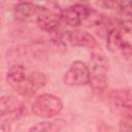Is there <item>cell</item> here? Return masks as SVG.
<instances>
[{"label": "cell", "instance_id": "6", "mask_svg": "<svg viewBox=\"0 0 132 132\" xmlns=\"http://www.w3.org/2000/svg\"><path fill=\"white\" fill-rule=\"evenodd\" d=\"M64 84L70 87H81L90 84V71L86 63L74 61L64 74Z\"/></svg>", "mask_w": 132, "mask_h": 132}, {"label": "cell", "instance_id": "1", "mask_svg": "<svg viewBox=\"0 0 132 132\" xmlns=\"http://www.w3.org/2000/svg\"><path fill=\"white\" fill-rule=\"evenodd\" d=\"M6 80L15 92L23 96H29L45 85L46 77L43 73L37 71L29 72L25 66L18 64L9 68L6 74Z\"/></svg>", "mask_w": 132, "mask_h": 132}, {"label": "cell", "instance_id": "3", "mask_svg": "<svg viewBox=\"0 0 132 132\" xmlns=\"http://www.w3.org/2000/svg\"><path fill=\"white\" fill-rule=\"evenodd\" d=\"M90 71V86L94 92H101L107 85L108 62L105 56L99 51H94L89 61Z\"/></svg>", "mask_w": 132, "mask_h": 132}, {"label": "cell", "instance_id": "14", "mask_svg": "<svg viewBox=\"0 0 132 132\" xmlns=\"http://www.w3.org/2000/svg\"><path fill=\"white\" fill-rule=\"evenodd\" d=\"M81 1H88V0H81Z\"/></svg>", "mask_w": 132, "mask_h": 132}, {"label": "cell", "instance_id": "5", "mask_svg": "<svg viewBox=\"0 0 132 132\" xmlns=\"http://www.w3.org/2000/svg\"><path fill=\"white\" fill-rule=\"evenodd\" d=\"M63 109L62 100L53 94H41L32 102L31 110L39 118L50 119L59 114Z\"/></svg>", "mask_w": 132, "mask_h": 132}, {"label": "cell", "instance_id": "8", "mask_svg": "<svg viewBox=\"0 0 132 132\" xmlns=\"http://www.w3.org/2000/svg\"><path fill=\"white\" fill-rule=\"evenodd\" d=\"M111 106L124 118L132 120V91L114 90L109 95Z\"/></svg>", "mask_w": 132, "mask_h": 132}, {"label": "cell", "instance_id": "2", "mask_svg": "<svg viewBox=\"0 0 132 132\" xmlns=\"http://www.w3.org/2000/svg\"><path fill=\"white\" fill-rule=\"evenodd\" d=\"M106 45L112 53L132 54V22L112 28L107 34Z\"/></svg>", "mask_w": 132, "mask_h": 132}, {"label": "cell", "instance_id": "13", "mask_svg": "<svg viewBox=\"0 0 132 132\" xmlns=\"http://www.w3.org/2000/svg\"><path fill=\"white\" fill-rule=\"evenodd\" d=\"M112 6H117L120 8H129L132 7V0H106Z\"/></svg>", "mask_w": 132, "mask_h": 132}, {"label": "cell", "instance_id": "7", "mask_svg": "<svg viewBox=\"0 0 132 132\" xmlns=\"http://www.w3.org/2000/svg\"><path fill=\"white\" fill-rule=\"evenodd\" d=\"M26 113L24 103L13 96H2L0 100V117L3 121H14Z\"/></svg>", "mask_w": 132, "mask_h": 132}, {"label": "cell", "instance_id": "12", "mask_svg": "<svg viewBox=\"0 0 132 132\" xmlns=\"http://www.w3.org/2000/svg\"><path fill=\"white\" fill-rule=\"evenodd\" d=\"M59 129L60 128L55 123L42 122V123H38V124L32 126L29 130L30 131H46V132H52V131H58Z\"/></svg>", "mask_w": 132, "mask_h": 132}, {"label": "cell", "instance_id": "11", "mask_svg": "<svg viewBox=\"0 0 132 132\" xmlns=\"http://www.w3.org/2000/svg\"><path fill=\"white\" fill-rule=\"evenodd\" d=\"M38 10H39L38 5L24 1V2H20L14 6V15L18 20L23 22L33 21L36 20Z\"/></svg>", "mask_w": 132, "mask_h": 132}, {"label": "cell", "instance_id": "10", "mask_svg": "<svg viewBox=\"0 0 132 132\" xmlns=\"http://www.w3.org/2000/svg\"><path fill=\"white\" fill-rule=\"evenodd\" d=\"M63 40L71 45L84 46L92 50H95L98 46V43L94 38V36L81 30H73V31L65 32V34L63 35Z\"/></svg>", "mask_w": 132, "mask_h": 132}, {"label": "cell", "instance_id": "4", "mask_svg": "<svg viewBox=\"0 0 132 132\" xmlns=\"http://www.w3.org/2000/svg\"><path fill=\"white\" fill-rule=\"evenodd\" d=\"M61 18L62 21L70 27L91 25L99 19L96 10L84 4H74L64 8L61 11Z\"/></svg>", "mask_w": 132, "mask_h": 132}, {"label": "cell", "instance_id": "9", "mask_svg": "<svg viewBox=\"0 0 132 132\" xmlns=\"http://www.w3.org/2000/svg\"><path fill=\"white\" fill-rule=\"evenodd\" d=\"M61 20V12L58 13L46 7L39 6V10L35 21L40 29H42L45 32L53 33L58 30Z\"/></svg>", "mask_w": 132, "mask_h": 132}]
</instances>
